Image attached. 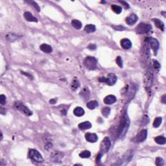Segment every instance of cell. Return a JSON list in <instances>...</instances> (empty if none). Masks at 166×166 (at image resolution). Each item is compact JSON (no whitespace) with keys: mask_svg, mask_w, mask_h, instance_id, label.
<instances>
[{"mask_svg":"<svg viewBox=\"0 0 166 166\" xmlns=\"http://www.w3.org/2000/svg\"><path fill=\"white\" fill-rule=\"evenodd\" d=\"M53 147V144H52L51 142H48L45 145V149H46V150H49V149H51V148Z\"/></svg>","mask_w":166,"mask_h":166,"instance_id":"38","label":"cell"},{"mask_svg":"<svg viewBox=\"0 0 166 166\" xmlns=\"http://www.w3.org/2000/svg\"><path fill=\"white\" fill-rule=\"evenodd\" d=\"M29 3H30L31 4L33 5L34 7V8L36 9V11H38V12H40V7L38 6V5L35 2H33V1H32V2H29Z\"/></svg>","mask_w":166,"mask_h":166,"instance_id":"37","label":"cell"},{"mask_svg":"<svg viewBox=\"0 0 166 166\" xmlns=\"http://www.w3.org/2000/svg\"><path fill=\"white\" fill-rule=\"evenodd\" d=\"M110 113V108L109 107H104L102 110V114L104 117H107Z\"/></svg>","mask_w":166,"mask_h":166,"instance_id":"30","label":"cell"},{"mask_svg":"<svg viewBox=\"0 0 166 166\" xmlns=\"http://www.w3.org/2000/svg\"><path fill=\"white\" fill-rule=\"evenodd\" d=\"M147 137V131L146 129H143L136 136V141L138 142H143L145 141Z\"/></svg>","mask_w":166,"mask_h":166,"instance_id":"10","label":"cell"},{"mask_svg":"<svg viewBox=\"0 0 166 166\" xmlns=\"http://www.w3.org/2000/svg\"><path fill=\"white\" fill-rule=\"evenodd\" d=\"M40 49L41 51H42L43 52H44V53H51L52 51H53L51 46L46 44H42V45L40 46Z\"/></svg>","mask_w":166,"mask_h":166,"instance_id":"18","label":"cell"},{"mask_svg":"<svg viewBox=\"0 0 166 166\" xmlns=\"http://www.w3.org/2000/svg\"><path fill=\"white\" fill-rule=\"evenodd\" d=\"M98 106V103L97 101H91L88 102L86 104V107L90 110H94Z\"/></svg>","mask_w":166,"mask_h":166,"instance_id":"25","label":"cell"},{"mask_svg":"<svg viewBox=\"0 0 166 166\" xmlns=\"http://www.w3.org/2000/svg\"><path fill=\"white\" fill-rule=\"evenodd\" d=\"M116 63H117V66H119L121 68H122L123 67V60L122 58H121V57H119V56H118V57L116 58Z\"/></svg>","mask_w":166,"mask_h":166,"instance_id":"32","label":"cell"},{"mask_svg":"<svg viewBox=\"0 0 166 166\" xmlns=\"http://www.w3.org/2000/svg\"><path fill=\"white\" fill-rule=\"evenodd\" d=\"M14 107L16 110H19L20 112H21V113H23L24 114H25V116H31L33 115V112L29 109V108L24 105L20 101H16L14 103Z\"/></svg>","mask_w":166,"mask_h":166,"instance_id":"2","label":"cell"},{"mask_svg":"<svg viewBox=\"0 0 166 166\" xmlns=\"http://www.w3.org/2000/svg\"><path fill=\"white\" fill-rule=\"evenodd\" d=\"M90 156H91V153L89 150H84L79 153V156L82 158H90Z\"/></svg>","mask_w":166,"mask_h":166,"instance_id":"28","label":"cell"},{"mask_svg":"<svg viewBox=\"0 0 166 166\" xmlns=\"http://www.w3.org/2000/svg\"><path fill=\"white\" fill-rule=\"evenodd\" d=\"M80 95L82 99H84L85 100H87L90 97V91H89L88 89L85 88L80 92Z\"/></svg>","mask_w":166,"mask_h":166,"instance_id":"20","label":"cell"},{"mask_svg":"<svg viewBox=\"0 0 166 166\" xmlns=\"http://www.w3.org/2000/svg\"><path fill=\"white\" fill-rule=\"evenodd\" d=\"M145 41L150 44L152 49H153V51H154V55H156L160 46V44L159 42H158V40H156L154 38H153V37H147V38H145Z\"/></svg>","mask_w":166,"mask_h":166,"instance_id":"7","label":"cell"},{"mask_svg":"<svg viewBox=\"0 0 166 166\" xmlns=\"http://www.w3.org/2000/svg\"><path fill=\"white\" fill-rule=\"evenodd\" d=\"M121 46L125 49H129L132 47V42L128 38H123L121 40Z\"/></svg>","mask_w":166,"mask_h":166,"instance_id":"14","label":"cell"},{"mask_svg":"<svg viewBox=\"0 0 166 166\" xmlns=\"http://www.w3.org/2000/svg\"><path fill=\"white\" fill-rule=\"evenodd\" d=\"M165 97H166L165 95H163L162 97V103H164V104L165 103Z\"/></svg>","mask_w":166,"mask_h":166,"instance_id":"43","label":"cell"},{"mask_svg":"<svg viewBox=\"0 0 166 166\" xmlns=\"http://www.w3.org/2000/svg\"><path fill=\"white\" fill-rule=\"evenodd\" d=\"M154 141H155L156 143H157L158 144H160V145H164L166 143V139L163 136H159L154 138Z\"/></svg>","mask_w":166,"mask_h":166,"instance_id":"23","label":"cell"},{"mask_svg":"<svg viewBox=\"0 0 166 166\" xmlns=\"http://www.w3.org/2000/svg\"><path fill=\"white\" fill-rule=\"evenodd\" d=\"M84 64L88 70H95L97 68V60L93 57H87L84 61Z\"/></svg>","mask_w":166,"mask_h":166,"instance_id":"5","label":"cell"},{"mask_svg":"<svg viewBox=\"0 0 166 166\" xmlns=\"http://www.w3.org/2000/svg\"><path fill=\"white\" fill-rule=\"evenodd\" d=\"M155 163L156 165L158 166H162L164 164V162H163V160L162 159V158H160V157H157V158H156Z\"/></svg>","mask_w":166,"mask_h":166,"instance_id":"31","label":"cell"},{"mask_svg":"<svg viewBox=\"0 0 166 166\" xmlns=\"http://www.w3.org/2000/svg\"><path fill=\"white\" fill-rule=\"evenodd\" d=\"M96 30V27L94 25L92 24H89V25H86L85 27V31L87 33H94Z\"/></svg>","mask_w":166,"mask_h":166,"instance_id":"22","label":"cell"},{"mask_svg":"<svg viewBox=\"0 0 166 166\" xmlns=\"http://www.w3.org/2000/svg\"><path fill=\"white\" fill-rule=\"evenodd\" d=\"M78 127H79V128L80 130L89 129H90L92 127V124L89 121H85V122L80 123L79 125H78Z\"/></svg>","mask_w":166,"mask_h":166,"instance_id":"19","label":"cell"},{"mask_svg":"<svg viewBox=\"0 0 166 166\" xmlns=\"http://www.w3.org/2000/svg\"><path fill=\"white\" fill-rule=\"evenodd\" d=\"M88 48L91 49V50H95V49L97 48V47H96V45H95V44H90V45L88 46Z\"/></svg>","mask_w":166,"mask_h":166,"instance_id":"39","label":"cell"},{"mask_svg":"<svg viewBox=\"0 0 166 166\" xmlns=\"http://www.w3.org/2000/svg\"><path fill=\"white\" fill-rule=\"evenodd\" d=\"M153 21H154V24H155L156 26L158 29H160L161 31H164L165 25H164V24H163L162 21H160L159 19H157V18L153 19Z\"/></svg>","mask_w":166,"mask_h":166,"instance_id":"21","label":"cell"},{"mask_svg":"<svg viewBox=\"0 0 166 166\" xmlns=\"http://www.w3.org/2000/svg\"><path fill=\"white\" fill-rule=\"evenodd\" d=\"M79 86H80V82H79V80H77V79L75 78V79H74L73 80L72 82H71V90L75 91V90H76Z\"/></svg>","mask_w":166,"mask_h":166,"instance_id":"24","label":"cell"},{"mask_svg":"<svg viewBox=\"0 0 166 166\" xmlns=\"http://www.w3.org/2000/svg\"><path fill=\"white\" fill-rule=\"evenodd\" d=\"M138 20V17L137 15L134 14H132L130 16H129L128 17L126 18L125 21L126 23L129 25H132L136 24Z\"/></svg>","mask_w":166,"mask_h":166,"instance_id":"12","label":"cell"},{"mask_svg":"<svg viewBox=\"0 0 166 166\" xmlns=\"http://www.w3.org/2000/svg\"><path fill=\"white\" fill-rule=\"evenodd\" d=\"M116 101H117V99H116V96L113 95H108L104 97L103 101L106 104H112L116 103Z\"/></svg>","mask_w":166,"mask_h":166,"instance_id":"15","label":"cell"},{"mask_svg":"<svg viewBox=\"0 0 166 166\" xmlns=\"http://www.w3.org/2000/svg\"><path fill=\"white\" fill-rule=\"evenodd\" d=\"M29 157L32 160L38 163H40L44 161L42 154L36 149H30L29 151Z\"/></svg>","mask_w":166,"mask_h":166,"instance_id":"3","label":"cell"},{"mask_svg":"<svg viewBox=\"0 0 166 166\" xmlns=\"http://www.w3.org/2000/svg\"><path fill=\"white\" fill-rule=\"evenodd\" d=\"M66 106L65 105H61L58 107V108L60 109V111H61V113L62 115H64V116H66V113H67V109H66Z\"/></svg>","mask_w":166,"mask_h":166,"instance_id":"33","label":"cell"},{"mask_svg":"<svg viewBox=\"0 0 166 166\" xmlns=\"http://www.w3.org/2000/svg\"><path fill=\"white\" fill-rule=\"evenodd\" d=\"M56 103H57V99H52L49 101V103L51 104H56Z\"/></svg>","mask_w":166,"mask_h":166,"instance_id":"42","label":"cell"},{"mask_svg":"<svg viewBox=\"0 0 166 166\" xmlns=\"http://www.w3.org/2000/svg\"><path fill=\"white\" fill-rule=\"evenodd\" d=\"M24 18H25V20L27 21H29V22H38V20L36 19V18L34 17L33 14H32L31 12H25L24 13Z\"/></svg>","mask_w":166,"mask_h":166,"instance_id":"16","label":"cell"},{"mask_svg":"<svg viewBox=\"0 0 166 166\" xmlns=\"http://www.w3.org/2000/svg\"><path fill=\"white\" fill-rule=\"evenodd\" d=\"M85 138L89 142L95 143L98 140V136L96 134L88 132L85 134Z\"/></svg>","mask_w":166,"mask_h":166,"instance_id":"13","label":"cell"},{"mask_svg":"<svg viewBox=\"0 0 166 166\" xmlns=\"http://www.w3.org/2000/svg\"><path fill=\"white\" fill-rule=\"evenodd\" d=\"M130 126V119L127 113L124 114L121 118L119 127L117 132L118 138H122L125 136Z\"/></svg>","mask_w":166,"mask_h":166,"instance_id":"1","label":"cell"},{"mask_svg":"<svg viewBox=\"0 0 166 166\" xmlns=\"http://www.w3.org/2000/svg\"><path fill=\"white\" fill-rule=\"evenodd\" d=\"M71 25L76 29H80L82 28V23L79 20H73L71 21Z\"/></svg>","mask_w":166,"mask_h":166,"instance_id":"26","label":"cell"},{"mask_svg":"<svg viewBox=\"0 0 166 166\" xmlns=\"http://www.w3.org/2000/svg\"><path fill=\"white\" fill-rule=\"evenodd\" d=\"M117 77L115 74L110 73L108 75L107 77H106L105 83H107V85L109 86H113L117 82Z\"/></svg>","mask_w":166,"mask_h":166,"instance_id":"9","label":"cell"},{"mask_svg":"<svg viewBox=\"0 0 166 166\" xmlns=\"http://www.w3.org/2000/svg\"><path fill=\"white\" fill-rule=\"evenodd\" d=\"M119 2L120 3H122V4L123 5L124 7H125V9H129V5L128 3H127L126 2H122V1H119Z\"/></svg>","mask_w":166,"mask_h":166,"instance_id":"40","label":"cell"},{"mask_svg":"<svg viewBox=\"0 0 166 166\" xmlns=\"http://www.w3.org/2000/svg\"><path fill=\"white\" fill-rule=\"evenodd\" d=\"M111 8H112V11L117 14H119L122 12V7L121 6L117 5H112Z\"/></svg>","mask_w":166,"mask_h":166,"instance_id":"27","label":"cell"},{"mask_svg":"<svg viewBox=\"0 0 166 166\" xmlns=\"http://www.w3.org/2000/svg\"><path fill=\"white\" fill-rule=\"evenodd\" d=\"M21 73L22 74H24V75H25V76H27V77H28L29 78V79H33V77L31 75H30V74H29L28 73H25V72H24V71H21Z\"/></svg>","mask_w":166,"mask_h":166,"instance_id":"41","label":"cell"},{"mask_svg":"<svg viewBox=\"0 0 166 166\" xmlns=\"http://www.w3.org/2000/svg\"><path fill=\"white\" fill-rule=\"evenodd\" d=\"M111 146V142L109 138L105 137L103 140V141L101 143L100 146V153L101 154H104L107 153L109 150Z\"/></svg>","mask_w":166,"mask_h":166,"instance_id":"6","label":"cell"},{"mask_svg":"<svg viewBox=\"0 0 166 166\" xmlns=\"http://www.w3.org/2000/svg\"><path fill=\"white\" fill-rule=\"evenodd\" d=\"M73 114L75 116H77V117H81V116L85 115V110L82 108V107H76V108L74 109Z\"/></svg>","mask_w":166,"mask_h":166,"instance_id":"17","label":"cell"},{"mask_svg":"<svg viewBox=\"0 0 166 166\" xmlns=\"http://www.w3.org/2000/svg\"><path fill=\"white\" fill-rule=\"evenodd\" d=\"M153 66H154V68L156 69V70H159L161 67L159 62L157 61H155V60H153Z\"/></svg>","mask_w":166,"mask_h":166,"instance_id":"35","label":"cell"},{"mask_svg":"<svg viewBox=\"0 0 166 166\" xmlns=\"http://www.w3.org/2000/svg\"><path fill=\"white\" fill-rule=\"evenodd\" d=\"M162 122V118L161 117H158L154 119V122H153V127L154 128H158L160 126L161 123Z\"/></svg>","mask_w":166,"mask_h":166,"instance_id":"29","label":"cell"},{"mask_svg":"<svg viewBox=\"0 0 166 166\" xmlns=\"http://www.w3.org/2000/svg\"><path fill=\"white\" fill-rule=\"evenodd\" d=\"M0 103L2 105H5L6 104V97L3 94L0 95Z\"/></svg>","mask_w":166,"mask_h":166,"instance_id":"34","label":"cell"},{"mask_svg":"<svg viewBox=\"0 0 166 166\" xmlns=\"http://www.w3.org/2000/svg\"><path fill=\"white\" fill-rule=\"evenodd\" d=\"M153 82V73L151 70H149L146 71L144 77V85L146 89L151 88Z\"/></svg>","mask_w":166,"mask_h":166,"instance_id":"4","label":"cell"},{"mask_svg":"<svg viewBox=\"0 0 166 166\" xmlns=\"http://www.w3.org/2000/svg\"><path fill=\"white\" fill-rule=\"evenodd\" d=\"M113 29H114L115 30L119 31H123L125 29V27H123L121 25H116V26H112Z\"/></svg>","mask_w":166,"mask_h":166,"instance_id":"36","label":"cell"},{"mask_svg":"<svg viewBox=\"0 0 166 166\" xmlns=\"http://www.w3.org/2000/svg\"><path fill=\"white\" fill-rule=\"evenodd\" d=\"M63 154L59 151H55L51 155V159L54 162H60L63 158Z\"/></svg>","mask_w":166,"mask_h":166,"instance_id":"11","label":"cell"},{"mask_svg":"<svg viewBox=\"0 0 166 166\" xmlns=\"http://www.w3.org/2000/svg\"><path fill=\"white\" fill-rule=\"evenodd\" d=\"M152 29L151 25L147 24H140L136 28V32L138 34H145L150 31Z\"/></svg>","mask_w":166,"mask_h":166,"instance_id":"8","label":"cell"}]
</instances>
